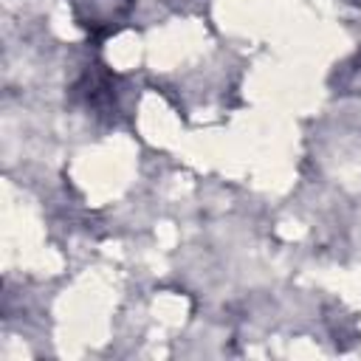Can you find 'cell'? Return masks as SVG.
<instances>
[{"instance_id":"cell-1","label":"cell","mask_w":361,"mask_h":361,"mask_svg":"<svg viewBox=\"0 0 361 361\" xmlns=\"http://www.w3.org/2000/svg\"><path fill=\"white\" fill-rule=\"evenodd\" d=\"M79 25L90 31H113L130 11L133 0H71Z\"/></svg>"},{"instance_id":"cell-3","label":"cell","mask_w":361,"mask_h":361,"mask_svg":"<svg viewBox=\"0 0 361 361\" xmlns=\"http://www.w3.org/2000/svg\"><path fill=\"white\" fill-rule=\"evenodd\" d=\"M330 87L338 96L361 99V48L355 54H350L344 62L336 65V71L330 73Z\"/></svg>"},{"instance_id":"cell-2","label":"cell","mask_w":361,"mask_h":361,"mask_svg":"<svg viewBox=\"0 0 361 361\" xmlns=\"http://www.w3.org/2000/svg\"><path fill=\"white\" fill-rule=\"evenodd\" d=\"M76 96L99 113H107L113 107V79L107 71H102V65H93L76 85Z\"/></svg>"}]
</instances>
